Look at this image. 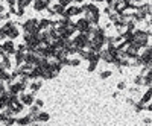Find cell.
I'll return each instance as SVG.
<instances>
[{"instance_id": "obj_2", "label": "cell", "mask_w": 152, "mask_h": 126, "mask_svg": "<svg viewBox=\"0 0 152 126\" xmlns=\"http://www.w3.org/2000/svg\"><path fill=\"white\" fill-rule=\"evenodd\" d=\"M142 82H143L142 76H137V78H135V84H142Z\"/></svg>"}, {"instance_id": "obj_1", "label": "cell", "mask_w": 152, "mask_h": 126, "mask_svg": "<svg viewBox=\"0 0 152 126\" xmlns=\"http://www.w3.org/2000/svg\"><path fill=\"white\" fill-rule=\"evenodd\" d=\"M108 76H111V71H102V75H101V78H102V79L108 78Z\"/></svg>"}, {"instance_id": "obj_3", "label": "cell", "mask_w": 152, "mask_h": 126, "mask_svg": "<svg viewBox=\"0 0 152 126\" xmlns=\"http://www.w3.org/2000/svg\"><path fill=\"white\" fill-rule=\"evenodd\" d=\"M117 87H119V88H120V90H122V88H125V82H120V84H119V85H117Z\"/></svg>"}]
</instances>
